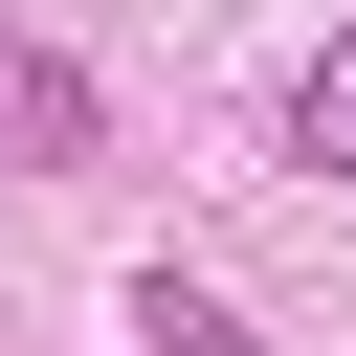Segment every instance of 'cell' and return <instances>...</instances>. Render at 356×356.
Returning <instances> with one entry per match:
<instances>
[{
	"instance_id": "obj_2",
	"label": "cell",
	"mask_w": 356,
	"mask_h": 356,
	"mask_svg": "<svg viewBox=\"0 0 356 356\" xmlns=\"http://www.w3.org/2000/svg\"><path fill=\"white\" fill-rule=\"evenodd\" d=\"M289 156H312V178H356V22L289 67Z\"/></svg>"
},
{
	"instance_id": "obj_1",
	"label": "cell",
	"mask_w": 356,
	"mask_h": 356,
	"mask_svg": "<svg viewBox=\"0 0 356 356\" xmlns=\"http://www.w3.org/2000/svg\"><path fill=\"white\" fill-rule=\"evenodd\" d=\"M111 111H89V67L67 44H0V156H89Z\"/></svg>"
},
{
	"instance_id": "obj_3",
	"label": "cell",
	"mask_w": 356,
	"mask_h": 356,
	"mask_svg": "<svg viewBox=\"0 0 356 356\" xmlns=\"http://www.w3.org/2000/svg\"><path fill=\"white\" fill-rule=\"evenodd\" d=\"M134 356H245V312H222V289H178V267H134Z\"/></svg>"
}]
</instances>
